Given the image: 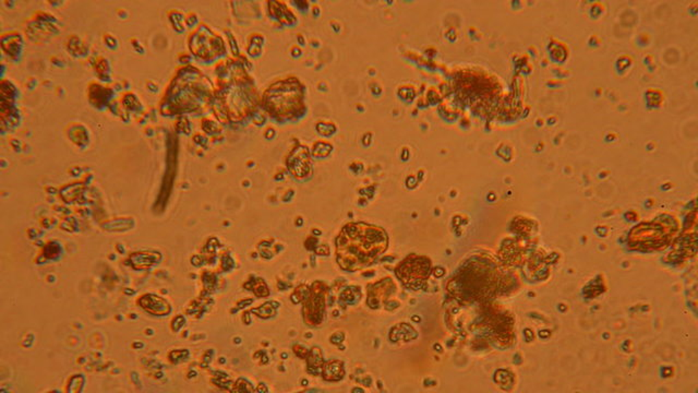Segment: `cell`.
I'll return each mask as SVG.
<instances>
[{
	"label": "cell",
	"mask_w": 698,
	"mask_h": 393,
	"mask_svg": "<svg viewBox=\"0 0 698 393\" xmlns=\"http://www.w3.org/2000/svg\"><path fill=\"white\" fill-rule=\"evenodd\" d=\"M337 260L343 269L356 271L368 267L387 247L383 229L365 223L348 224L336 242Z\"/></svg>",
	"instance_id": "cell-1"
},
{
	"label": "cell",
	"mask_w": 698,
	"mask_h": 393,
	"mask_svg": "<svg viewBox=\"0 0 698 393\" xmlns=\"http://www.w3.org/2000/svg\"><path fill=\"white\" fill-rule=\"evenodd\" d=\"M344 376V369L341 362H331L324 368V378L328 380H339Z\"/></svg>",
	"instance_id": "cell-4"
},
{
	"label": "cell",
	"mask_w": 698,
	"mask_h": 393,
	"mask_svg": "<svg viewBox=\"0 0 698 393\" xmlns=\"http://www.w3.org/2000/svg\"><path fill=\"white\" fill-rule=\"evenodd\" d=\"M431 264L424 257H409L398 269V277L405 286L419 288L427 280Z\"/></svg>",
	"instance_id": "cell-2"
},
{
	"label": "cell",
	"mask_w": 698,
	"mask_h": 393,
	"mask_svg": "<svg viewBox=\"0 0 698 393\" xmlns=\"http://www.w3.org/2000/svg\"><path fill=\"white\" fill-rule=\"evenodd\" d=\"M140 305L145 310L155 314V315H165V314L170 313V305L167 304L164 299L153 296V295L143 296L140 299Z\"/></svg>",
	"instance_id": "cell-3"
}]
</instances>
